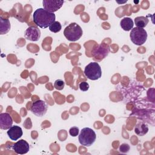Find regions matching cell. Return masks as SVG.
I'll return each instance as SVG.
<instances>
[{
    "mask_svg": "<svg viewBox=\"0 0 155 155\" xmlns=\"http://www.w3.org/2000/svg\"><path fill=\"white\" fill-rule=\"evenodd\" d=\"M149 22V19L145 16H138L135 18L134 23L137 27L144 28Z\"/></svg>",
    "mask_w": 155,
    "mask_h": 155,
    "instance_id": "cell-15",
    "label": "cell"
},
{
    "mask_svg": "<svg viewBox=\"0 0 155 155\" xmlns=\"http://www.w3.org/2000/svg\"><path fill=\"white\" fill-rule=\"evenodd\" d=\"M65 86V82L62 79H57L54 81V87L58 90H62L64 89Z\"/></svg>",
    "mask_w": 155,
    "mask_h": 155,
    "instance_id": "cell-17",
    "label": "cell"
},
{
    "mask_svg": "<svg viewBox=\"0 0 155 155\" xmlns=\"http://www.w3.org/2000/svg\"><path fill=\"white\" fill-rule=\"evenodd\" d=\"M47 108V104L44 101L39 99L32 103L31 111L36 116L42 117L46 114Z\"/></svg>",
    "mask_w": 155,
    "mask_h": 155,
    "instance_id": "cell-6",
    "label": "cell"
},
{
    "mask_svg": "<svg viewBox=\"0 0 155 155\" xmlns=\"http://www.w3.org/2000/svg\"><path fill=\"white\" fill-rule=\"evenodd\" d=\"M13 119L9 113H2L0 114V128L2 130H8L12 127Z\"/></svg>",
    "mask_w": 155,
    "mask_h": 155,
    "instance_id": "cell-10",
    "label": "cell"
},
{
    "mask_svg": "<svg viewBox=\"0 0 155 155\" xmlns=\"http://www.w3.org/2000/svg\"><path fill=\"white\" fill-rule=\"evenodd\" d=\"M64 1H58V0H43L42 4L44 8L47 11L53 13L60 9Z\"/></svg>",
    "mask_w": 155,
    "mask_h": 155,
    "instance_id": "cell-7",
    "label": "cell"
},
{
    "mask_svg": "<svg viewBox=\"0 0 155 155\" xmlns=\"http://www.w3.org/2000/svg\"><path fill=\"white\" fill-rule=\"evenodd\" d=\"M120 25L124 30L128 31L131 30L133 28L134 22L130 18L125 17L120 21Z\"/></svg>",
    "mask_w": 155,
    "mask_h": 155,
    "instance_id": "cell-13",
    "label": "cell"
},
{
    "mask_svg": "<svg viewBox=\"0 0 155 155\" xmlns=\"http://www.w3.org/2000/svg\"><path fill=\"white\" fill-rule=\"evenodd\" d=\"M7 133L9 138L12 140H17L23 134L22 128L18 125L11 127L8 130Z\"/></svg>",
    "mask_w": 155,
    "mask_h": 155,
    "instance_id": "cell-11",
    "label": "cell"
},
{
    "mask_svg": "<svg viewBox=\"0 0 155 155\" xmlns=\"http://www.w3.org/2000/svg\"><path fill=\"white\" fill-rule=\"evenodd\" d=\"M147 36V31L142 28L139 27L133 28L130 34L131 41L137 45H143L146 42Z\"/></svg>",
    "mask_w": 155,
    "mask_h": 155,
    "instance_id": "cell-5",
    "label": "cell"
},
{
    "mask_svg": "<svg viewBox=\"0 0 155 155\" xmlns=\"http://www.w3.org/2000/svg\"><path fill=\"white\" fill-rule=\"evenodd\" d=\"M82 28L76 22H72L65 27L64 35L66 39L70 41L74 42L79 40L82 36Z\"/></svg>",
    "mask_w": 155,
    "mask_h": 155,
    "instance_id": "cell-2",
    "label": "cell"
},
{
    "mask_svg": "<svg viewBox=\"0 0 155 155\" xmlns=\"http://www.w3.org/2000/svg\"><path fill=\"white\" fill-rule=\"evenodd\" d=\"M70 135L73 137H76L79 133V130L76 127H73L69 130Z\"/></svg>",
    "mask_w": 155,
    "mask_h": 155,
    "instance_id": "cell-19",
    "label": "cell"
},
{
    "mask_svg": "<svg viewBox=\"0 0 155 155\" xmlns=\"http://www.w3.org/2000/svg\"><path fill=\"white\" fill-rule=\"evenodd\" d=\"M10 29V22L8 19H3L0 17V34L5 35Z\"/></svg>",
    "mask_w": 155,
    "mask_h": 155,
    "instance_id": "cell-14",
    "label": "cell"
},
{
    "mask_svg": "<svg viewBox=\"0 0 155 155\" xmlns=\"http://www.w3.org/2000/svg\"><path fill=\"white\" fill-rule=\"evenodd\" d=\"M33 22L41 28H46L55 21V15L44 8L36 9L33 15Z\"/></svg>",
    "mask_w": 155,
    "mask_h": 155,
    "instance_id": "cell-1",
    "label": "cell"
},
{
    "mask_svg": "<svg viewBox=\"0 0 155 155\" xmlns=\"http://www.w3.org/2000/svg\"><path fill=\"white\" fill-rule=\"evenodd\" d=\"M62 25L58 21H54L49 26V30L53 33H58L61 31Z\"/></svg>",
    "mask_w": 155,
    "mask_h": 155,
    "instance_id": "cell-16",
    "label": "cell"
},
{
    "mask_svg": "<svg viewBox=\"0 0 155 155\" xmlns=\"http://www.w3.org/2000/svg\"><path fill=\"white\" fill-rule=\"evenodd\" d=\"M24 36L25 38L31 41H38L41 38V31L36 26L28 27L25 31Z\"/></svg>",
    "mask_w": 155,
    "mask_h": 155,
    "instance_id": "cell-8",
    "label": "cell"
},
{
    "mask_svg": "<svg viewBox=\"0 0 155 155\" xmlns=\"http://www.w3.org/2000/svg\"><path fill=\"white\" fill-rule=\"evenodd\" d=\"M130 149V145L127 143H122L119 147V151L122 153H127L129 151Z\"/></svg>",
    "mask_w": 155,
    "mask_h": 155,
    "instance_id": "cell-18",
    "label": "cell"
},
{
    "mask_svg": "<svg viewBox=\"0 0 155 155\" xmlns=\"http://www.w3.org/2000/svg\"><path fill=\"white\" fill-rule=\"evenodd\" d=\"M78 139L79 143L82 145L84 147H90L95 142L96 134L93 129L85 127L81 130Z\"/></svg>",
    "mask_w": 155,
    "mask_h": 155,
    "instance_id": "cell-3",
    "label": "cell"
},
{
    "mask_svg": "<svg viewBox=\"0 0 155 155\" xmlns=\"http://www.w3.org/2000/svg\"><path fill=\"white\" fill-rule=\"evenodd\" d=\"M79 87L80 88V90L82 91H86L89 89V84L87 82H82L79 84Z\"/></svg>",
    "mask_w": 155,
    "mask_h": 155,
    "instance_id": "cell-20",
    "label": "cell"
},
{
    "mask_svg": "<svg viewBox=\"0 0 155 155\" xmlns=\"http://www.w3.org/2000/svg\"><path fill=\"white\" fill-rule=\"evenodd\" d=\"M13 150L18 154H24L28 152L30 146L27 141L21 139L13 145Z\"/></svg>",
    "mask_w": 155,
    "mask_h": 155,
    "instance_id": "cell-9",
    "label": "cell"
},
{
    "mask_svg": "<svg viewBox=\"0 0 155 155\" xmlns=\"http://www.w3.org/2000/svg\"><path fill=\"white\" fill-rule=\"evenodd\" d=\"M148 130L149 128L147 124L142 121L138 122L134 128V132L139 136H143L145 135L148 133Z\"/></svg>",
    "mask_w": 155,
    "mask_h": 155,
    "instance_id": "cell-12",
    "label": "cell"
},
{
    "mask_svg": "<svg viewBox=\"0 0 155 155\" xmlns=\"http://www.w3.org/2000/svg\"><path fill=\"white\" fill-rule=\"evenodd\" d=\"M84 73L88 79L92 81L97 80L102 76L101 66L96 62H90L86 65Z\"/></svg>",
    "mask_w": 155,
    "mask_h": 155,
    "instance_id": "cell-4",
    "label": "cell"
}]
</instances>
